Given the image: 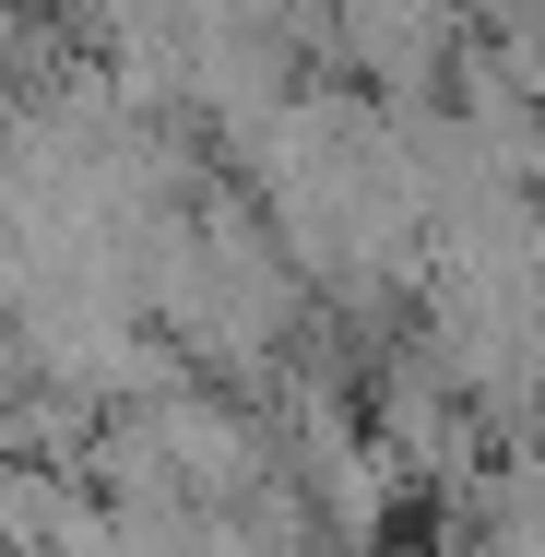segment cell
Wrapping results in <instances>:
<instances>
[{"label": "cell", "instance_id": "1", "mask_svg": "<svg viewBox=\"0 0 545 557\" xmlns=\"http://www.w3.org/2000/svg\"><path fill=\"white\" fill-rule=\"evenodd\" d=\"M60 498H72V474H60V462H36V450H0V557H36V546H48Z\"/></svg>", "mask_w": 545, "mask_h": 557}]
</instances>
